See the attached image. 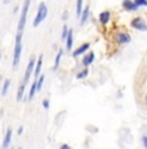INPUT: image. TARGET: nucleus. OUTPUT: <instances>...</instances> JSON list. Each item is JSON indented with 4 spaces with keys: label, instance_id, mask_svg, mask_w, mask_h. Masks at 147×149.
Here are the masks:
<instances>
[{
    "label": "nucleus",
    "instance_id": "dca6fc26",
    "mask_svg": "<svg viewBox=\"0 0 147 149\" xmlns=\"http://www.w3.org/2000/svg\"><path fill=\"white\" fill-rule=\"evenodd\" d=\"M25 88H26V84H21L20 88H18V91H17V100L21 102L23 98V94H25Z\"/></svg>",
    "mask_w": 147,
    "mask_h": 149
},
{
    "label": "nucleus",
    "instance_id": "2eb2a0df",
    "mask_svg": "<svg viewBox=\"0 0 147 149\" xmlns=\"http://www.w3.org/2000/svg\"><path fill=\"white\" fill-rule=\"evenodd\" d=\"M62 55H63V50L62 49H59L57 55H56V59H54V66H53V70H57V68L59 67V62H61V58Z\"/></svg>",
    "mask_w": 147,
    "mask_h": 149
},
{
    "label": "nucleus",
    "instance_id": "6ab92c4d",
    "mask_svg": "<svg viewBox=\"0 0 147 149\" xmlns=\"http://www.w3.org/2000/svg\"><path fill=\"white\" fill-rule=\"evenodd\" d=\"M83 0H77L76 1V15L77 17H81V13H83Z\"/></svg>",
    "mask_w": 147,
    "mask_h": 149
},
{
    "label": "nucleus",
    "instance_id": "9d476101",
    "mask_svg": "<svg viewBox=\"0 0 147 149\" xmlns=\"http://www.w3.org/2000/svg\"><path fill=\"white\" fill-rule=\"evenodd\" d=\"M11 140H12V129H8L7 132L4 135V140H3V145H1V149H7L11 144Z\"/></svg>",
    "mask_w": 147,
    "mask_h": 149
},
{
    "label": "nucleus",
    "instance_id": "5701e85b",
    "mask_svg": "<svg viewBox=\"0 0 147 149\" xmlns=\"http://www.w3.org/2000/svg\"><path fill=\"white\" fill-rule=\"evenodd\" d=\"M134 3L138 7H147V0H134Z\"/></svg>",
    "mask_w": 147,
    "mask_h": 149
},
{
    "label": "nucleus",
    "instance_id": "423d86ee",
    "mask_svg": "<svg viewBox=\"0 0 147 149\" xmlns=\"http://www.w3.org/2000/svg\"><path fill=\"white\" fill-rule=\"evenodd\" d=\"M115 40H116V42L119 45H125L128 44V42H130V40H132V37L128 32H117L116 35H115Z\"/></svg>",
    "mask_w": 147,
    "mask_h": 149
},
{
    "label": "nucleus",
    "instance_id": "f8f14e48",
    "mask_svg": "<svg viewBox=\"0 0 147 149\" xmlns=\"http://www.w3.org/2000/svg\"><path fill=\"white\" fill-rule=\"evenodd\" d=\"M93 61H94V53H89V54H87L85 57L83 58V64H84V67H88L90 66V64L93 63Z\"/></svg>",
    "mask_w": 147,
    "mask_h": 149
},
{
    "label": "nucleus",
    "instance_id": "4be33fe9",
    "mask_svg": "<svg viewBox=\"0 0 147 149\" xmlns=\"http://www.w3.org/2000/svg\"><path fill=\"white\" fill-rule=\"evenodd\" d=\"M68 32H70V29H67V26H63V30H62V40H66L67 36H68Z\"/></svg>",
    "mask_w": 147,
    "mask_h": 149
},
{
    "label": "nucleus",
    "instance_id": "6e6552de",
    "mask_svg": "<svg viewBox=\"0 0 147 149\" xmlns=\"http://www.w3.org/2000/svg\"><path fill=\"white\" fill-rule=\"evenodd\" d=\"M89 48H90V44H89V42H84V44H81L79 48L75 49L74 53H72V55H74L75 58H76V57H80V55H83L85 52H88Z\"/></svg>",
    "mask_w": 147,
    "mask_h": 149
},
{
    "label": "nucleus",
    "instance_id": "1a4fd4ad",
    "mask_svg": "<svg viewBox=\"0 0 147 149\" xmlns=\"http://www.w3.org/2000/svg\"><path fill=\"white\" fill-rule=\"evenodd\" d=\"M110 18H111V12L110 10H103V12L99 13L98 19H99V23L101 24H107L108 21H110Z\"/></svg>",
    "mask_w": 147,
    "mask_h": 149
},
{
    "label": "nucleus",
    "instance_id": "9b49d317",
    "mask_svg": "<svg viewBox=\"0 0 147 149\" xmlns=\"http://www.w3.org/2000/svg\"><path fill=\"white\" fill-rule=\"evenodd\" d=\"M41 66H43V55H39V58H37L36 61V66H35V74L34 76L36 77V79H39L40 77V71H41Z\"/></svg>",
    "mask_w": 147,
    "mask_h": 149
},
{
    "label": "nucleus",
    "instance_id": "c85d7f7f",
    "mask_svg": "<svg viewBox=\"0 0 147 149\" xmlns=\"http://www.w3.org/2000/svg\"><path fill=\"white\" fill-rule=\"evenodd\" d=\"M9 1H11V0H4V3H9Z\"/></svg>",
    "mask_w": 147,
    "mask_h": 149
},
{
    "label": "nucleus",
    "instance_id": "39448f33",
    "mask_svg": "<svg viewBox=\"0 0 147 149\" xmlns=\"http://www.w3.org/2000/svg\"><path fill=\"white\" fill-rule=\"evenodd\" d=\"M35 66H36V61L34 58H31L29 64H27V68H26V72H25V77H23V84H27L31 77L32 72H35Z\"/></svg>",
    "mask_w": 147,
    "mask_h": 149
},
{
    "label": "nucleus",
    "instance_id": "ddd939ff",
    "mask_svg": "<svg viewBox=\"0 0 147 149\" xmlns=\"http://www.w3.org/2000/svg\"><path fill=\"white\" fill-rule=\"evenodd\" d=\"M72 30H70V32H68V36L66 39V48L67 50H71L72 49V41H74V35H72Z\"/></svg>",
    "mask_w": 147,
    "mask_h": 149
},
{
    "label": "nucleus",
    "instance_id": "f03ea898",
    "mask_svg": "<svg viewBox=\"0 0 147 149\" xmlns=\"http://www.w3.org/2000/svg\"><path fill=\"white\" fill-rule=\"evenodd\" d=\"M30 0H25L22 9H21V17H20V22H18V33H22L26 26V21H27V13H29V8H30Z\"/></svg>",
    "mask_w": 147,
    "mask_h": 149
},
{
    "label": "nucleus",
    "instance_id": "b1692460",
    "mask_svg": "<svg viewBox=\"0 0 147 149\" xmlns=\"http://www.w3.org/2000/svg\"><path fill=\"white\" fill-rule=\"evenodd\" d=\"M43 107H44L45 109H48L49 108V100L48 99H44V100H43Z\"/></svg>",
    "mask_w": 147,
    "mask_h": 149
},
{
    "label": "nucleus",
    "instance_id": "f3484780",
    "mask_svg": "<svg viewBox=\"0 0 147 149\" xmlns=\"http://www.w3.org/2000/svg\"><path fill=\"white\" fill-rule=\"evenodd\" d=\"M9 86H11V80L9 79H5L4 80V84H3V89H1V95L3 97H5L9 90Z\"/></svg>",
    "mask_w": 147,
    "mask_h": 149
},
{
    "label": "nucleus",
    "instance_id": "bb28decb",
    "mask_svg": "<svg viewBox=\"0 0 147 149\" xmlns=\"http://www.w3.org/2000/svg\"><path fill=\"white\" fill-rule=\"evenodd\" d=\"M22 132H23V127L21 126L20 129H18V135H21V134H22Z\"/></svg>",
    "mask_w": 147,
    "mask_h": 149
},
{
    "label": "nucleus",
    "instance_id": "393cba45",
    "mask_svg": "<svg viewBox=\"0 0 147 149\" xmlns=\"http://www.w3.org/2000/svg\"><path fill=\"white\" fill-rule=\"evenodd\" d=\"M142 143H143V147L147 149V136H143L142 138Z\"/></svg>",
    "mask_w": 147,
    "mask_h": 149
},
{
    "label": "nucleus",
    "instance_id": "7ed1b4c3",
    "mask_svg": "<svg viewBox=\"0 0 147 149\" xmlns=\"http://www.w3.org/2000/svg\"><path fill=\"white\" fill-rule=\"evenodd\" d=\"M48 15V8H46V4L45 3H40L39 4V8H37V13H36V17L34 19V27H37L46 18Z\"/></svg>",
    "mask_w": 147,
    "mask_h": 149
},
{
    "label": "nucleus",
    "instance_id": "4468645a",
    "mask_svg": "<svg viewBox=\"0 0 147 149\" xmlns=\"http://www.w3.org/2000/svg\"><path fill=\"white\" fill-rule=\"evenodd\" d=\"M89 18V7H85L83 10V13H81V17H80V23H85L87 21H88Z\"/></svg>",
    "mask_w": 147,
    "mask_h": 149
},
{
    "label": "nucleus",
    "instance_id": "a211bd4d",
    "mask_svg": "<svg viewBox=\"0 0 147 149\" xmlns=\"http://www.w3.org/2000/svg\"><path fill=\"white\" fill-rule=\"evenodd\" d=\"M36 91H37V84L35 81V82H32V85H31V89H30V93H29V99H30V100L34 97H35V93Z\"/></svg>",
    "mask_w": 147,
    "mask_h": 149
},
{
    "label": "nucleus",
    "instance_id": "cd10ccee",
    "mask_svg": "<svg viewBox=\"0 0 147 149\" xmlns=\"http://www.w3.org/2000/svg\"><path fill=\"white\" fill-rule=\"evenodd\" d=\"M145 102H146V104H147V95H146V97H145Z\"/></svg>",
    "mask_w": 147,
    "mask_h": 149
},
{
    "label": "nucleus",
    "instance_id": "0eeeda50",
    "mask_svg": "<svg viewBox=\"0 0 147 149\" xmlns=\"http://www.w3.org/2000/svg\"><path fill=\"white\" fill-rule=\"evenodd\" d=\"M123 8L125 9V10L128 12H136L137 9H138L139 7L134 3V0H123Z\"/></svg>",
    "mask_w": 147,
    "mask_h": 149
},
{
    "label": "nucleus",
    "instance_id": "aec40b11",
    "mask_svg": "<svg viewBox=\"0 0 147 149\" xmlns=\"http://www.w3.org/2000/svg\"><path fill=\"white\" fill-rule=\"evenodd\" d=\"M88 73H89V71H88V68H84V70L83 71H80V72L79 73H77L76 74V79L77 80H81V79H85V77L87 76H88Z\"/></svg>",
    "mask_w": 147,
    "mask_h": 149
},
{
    "label": "nucleus",
    "instance_id": "f257e3e1",
    "mask_svg": "<svg viewBox=\"0 0 147 149\" xmlns=\"http://www.w3.org/2000/svg\"><path fill=\"white\" fill-rule=\"evenodd\" d=\"M22 54V33H17L14 42V54H13V68H17L21 62Z\"/></svg>",
    "mask_w": 147,
    "mask_h": 149
},
{
    "label": "nucleus",
    "instance_id": "412c9836",
    "mask_svg": "<svg viewBox=\"0 0 147 149\" xmlns=\"http://www.w3.org/2000/svg\"><path fill=\"white\" fill-rule=\"evenodd\" d=\"M44 79H45V76H44V74H41V76H40L39 79L36 80V84H37V91H39V90H41L43 84H44Z\"/></svg>",
    "mask_w": 147,
    "mask_h": 149
},
{
    "label": "nucleus",
    "instance_id": "a878e982",
    "mask_svg": "<svg viewBox=\"0 0 147 149\" xmlns=\"http://www.w3.org/2000/svg\"><path fill=\"white\" fill-rule=\"evenodd\" d=\"M59 149H71V148L68 147L67 144H62V145H61V148H59Z\"/></svg>",
    "mask_w": 147,
    "mask_h": 149
},
{
    "label": "nucleus",
    "instance_id": "c756f323",
    "mask_svg": "<svg viewBox=\"0 0 147 149\" xmlns=\"http://www.w3.org/2000/svg\"><path fill=\"white\" fill-rule=\"evenodd\" d=\"M20 149H22V148H20Z\"/></svg>",
    "mask_w": 147,
    "mask_h": 149
},
{
    "label": "nucleus",
    "instance_id": "20e7f679",
    "mask_svg": "<svg viewBox=\"0 0 147 149\" xmlns=\"http://www.w3.org/2000/svg\"><path fill=\"white\" fill-rule=\"evenodd\" d=\"M130 26H132L134 30L147 31V23H146V21L143 19L142 17H136V18H133L132 22H130Z\"/></svg>",
    "mask_w": 147,
    "mask_h": 149
}]
</instances>
